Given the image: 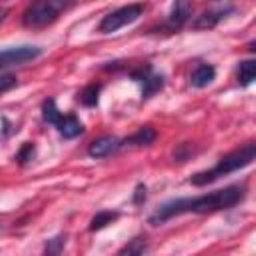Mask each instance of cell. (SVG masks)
<instances>
[{"label":"cell","mask_w":256,"mask_h":256,"mask_svg":"<svg viewBox=\"0 0 256 256\" xmlns=\"http://www.w3.org/2000/svg\"><path fill=\"white\" fill-rule=\"evenodd\" d=\"M16 84H18V78H16V76H12V74H4V76H0V96L6 94L8 90H12Z\"/></svg>","instance_id":"obj_19"},{"label":"cell","mask_w":256,"mask_h":256,"mask_svg":"<svg viewBox=\"0 0 256 256\" xmlns=\"http://www.w3.org/2000/svg\"><path fill=\"white\" fill-rule=\"evenodd\" d=\"M214 78H216V68L212 64H198L190 74V84L194 88H206L214 82Z\"/></svg>","instance_id":"obj_11"},{"label":"cell","mask_w":256,"mask_h":256,"mask_svg":"<svg viewBox=\"0 0 256 256\" xmlns=\"http://www.w3.org/2000/svg\"><path fill=\"white\" fill-rule=\"evenodd\" d=\"M146 250H148L146 238H134L130 244H126V246L120 250V254H144Z\"/></svg>","instance_id":"obj_16"},{"label":"cell","mask_w":256,"mask_h":256,"mask_svg":"<svg viewBox=\"0 0 256 256\" xmlns=\"http://www.w3.org/2000/svg\"><path fill=\"white\" fill-rule=\"evenodd\" d=\"M146 200V186L144 184H140L138 188H136V194H134V202L136 204H142Z\"/></svg>","instance_id":"obj_20"},{"label":"cell","mask_w":256,"mask_h":256,"mask_svg":"<svg viewBox=\"0 0 256 256\" xmlns=\"http://www.w3.org/2000/svg\"><path fill=\"white\" fill-rule=\"evenodd\" d=\"M34 152H36V146H34L32 142H26V144L20 148V152L16 154L18 164H26V162H30V160L34 158Z\"/></svg>","instance_id":"obj_17"},{"label":"cell","mask_w":256,"mask_h":256,"mask_svg":"<svg viewBox=\"0 0 256 256\" xmlns=\"http://www.w3.org/2000/svg\"><path fill=\"white\" fill-rule=\"evenodd\" d=\"M154 140H156V130L150 126H142L130 138L124 140V146H150Z\"/></svg>","instance_id":"obj_12"},{"label":"cell","mask_w":256,"mask_h":256,"mask_svg":"<svg viewBox=\"0 0 256 256\" xmlns=\"http://www.w3.org/2000/svg\"><path fill=\"white\" fill-rule=\"evenodd\" d=\"M232 6H226V8H216V10H208L204 14H200L196 20H194V28L196 30H210V28H216L228 14H232Z\"/></svg>","instance_id":"obj_10"},{"label":"cell","mask_w":256,"mask_h":256,"mask_svg":"<svg viewBox=\"0 0 256 256\" xmlns=\"http://www.w3.org/2000/svg\"><path fill=\"white\" fill-rule=\"evenodd\" d=\"M72 4L74 0H36L24 10L22 24L30 30L46 28L54 24L66 10H70Z\"/></svg>","instance_id":"obj_3"},{"label":"cell","mask_w":256,"mask_h":256,"mask_svg":"<svg viewBox=\"0 0 256 256\" xmlns=\"http://www.w3.org/2000/svg\"><path fill=\"white\" fill-rule=\"evenodd\" d=\"M256 78V64L254 60H242L238 66V84L248 88Z\"/></svg>","instance_id":"obj_13"},{"label":"cell","mask_w":256,"mask_h":256,"mask_svg":"<svg viewBox=\"0 0 256 256\" xmlns=\"http://www.w3.org/2000/svg\"><path fill=\"white\" fill-rule=\"evenodd\" d=\"M100 84H90V86H86L80 94H78V100L84 104V106H88V108H92V106H96L98 104V94H100Z\"/></svg>","instance_id":"obj_15"},{"label":"cell","mask_w":256,"mask_h":256,"mask_svg":"<svg viewBox=\"0 0 256 256\" xmlns=\"http://www.w3.org/2000/svg\"><path fill=\"white\" fill-rule=\"evenodd\" d=\"M254 156H256V144L254 142H248L242 148H238V150L222 156L214 168L194 174L190 178V184H194V186H208V184L216 182L222 176H228L232 172H238V170L250 166L254 162Z\"/></svg>","instance_id":"obj_2"},{"label":"cell","mask_w":256,"mask_h":256,"mask_svg":"<svg viewBox=\"0 0 256 256\" xmlns=\"http://www.w3.org/2000/svg\"><path fill=\"white\" fill-rule=\"evenodd\" d=\"M118 212H112V210H102V212H98L94 218H92V222H90V230L92 232H96V230H102V228H106L108 224H112L114 220H118Z\"/></svg>","instance_id":"obj_14"},{"label":"cell","mask_w":256,"mask_h":256,"mask_svg":"<svg viewBox=\"0 0 256 256\" xmlns=\"http://www.w3.org/2000/svg\"><path fill=\"white\" fill-rule=\"evenodd\" d=\"M244 198H246L244 184H232L222 190H216V192H210L204 196H196V198H176V200L162 204L150 216V224L160 226V224H164L176 216H182V214H212V212H220V210H230L236 204H240Z\"/></svg>","instance_id":"obj_1"},{"label":"cell","mask_w":256,"mask_h":256,"mask_svg":"<svg viewBox=\"0 0 256 256\" xmlns=\"http://www.w3.org/2000/svg\"><path fill=\"white\" fill-rule=\"evenodd\" d=\"M40 54H42V48L40 46H32V44L4 48V50H0V70L10 68V66L26 64L30 60H36Z\"/></svg>","instance_id":"obj_6"},{"label":"cell","mask_w":256,"mask_h":256,"mask_svg":"<svg viewBox=\"0 0 256 256\" xmlns=\"http://www.w3.org/2000/svg\"><path fill=\"white\" fill-rule=\"evenodd\" d=\"M42 118H44V122L56 126V130H58L64 138H68V140L78 138V136L84 132V124H82L74 114H64V112H60V110L56 108V102H54L52 98L42 104Z\"/></svg>","instance_id":"obj_4"},{"label":"cell","mask_w":256,"mask_h":256,"mask_svg":"<svg viewBox=\"0 0 256 256\" xmlns=\"http://www.w3.org/2000/svg\"><path fill=\"white\" fill-rule=\"evenodd\" d=\"M130 76H132L134 82H138L142 86V98H152L156 92H160L164 88V76L162 74H154L150 66L132 70Z\"/></svg>","instance_id":"obj_7"},{"label":"cell","mask_w":256,"mask_h":256,"mask_svg":"<svg viewBox=\"0 0 256 256\" xmlns=\"http://www.w3.org/2000/svg\"><path fill=\"white\" fill-rule=\"evenodd\" d=\"M142 14H144V4H128V6H122V8L110 12V14H106L102 18V22L98 24V32L100 34L118 32L120 28L136 22Z\"/></svg>","instance_id":"obj_5"},{"label":"cell","mask_w":256,"mask_h":256,"mask_svg":"<svg viewBox=\"0 0 256 256\" xmlns=\"http://www.w3.org/2000/svg\"><path fill=\"white\" fill-rule=\"evenodd\" d=\"M190 16H192L190 0H174L172 2V10H170V14L166 18V28L170 32H176L190 20Z\"/></svg>","instance_id":"obj_8"},{"label":"cell","mask_w":256,"mask_h":256,"mask_svg":"<svg viewBox=\"0 0 256 256\" xmlns=\"http://www.w3.org/2000/svg\"><path fill=\"white\" fill-rule=\"evenodd\" d=\"M6 16H8V8H0V24L6 20Z\"/></svg>","instance_id":"obj_21"},{"label":"cell","mask_w":256,"mask_h":256,"mask_svg":"<svg viewBox=\"0 0 256 256\" xmlns=\"http://www.w3.org/2000/svg\"><path fill=\"white\" fill-rule=\"evenodd\" d=\"M122 148H124V140H120L116 136H102L88 146V154L92 158H108Z\"/></svg>","instance_id":"obj_9"},{"label":"cell","mask_w":256,"mask_h":256,"mask_svg":"<svg viewBox=\"0 0 256 256\" xmlns=\"http://www.w3.org/2000/svg\"><path fill=\"white\" fill-rule=\"evenodd\" d=\"M64 244H66V236H56V238H52V240L46 242L44 252L46 254H60L64 250Z\"/></svg>","instance_id":"obj_18"}]
</instances>
